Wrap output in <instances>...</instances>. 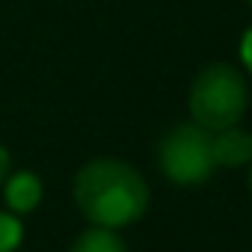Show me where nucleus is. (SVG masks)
Returning a JSON list of instances; mask_svg holds the SVG:
<instances>
[{
  "label": "nucleus",
  "mask_w": 252,
  "mask_h": 252,
  "mask_svg": "<svg viewBox=\"0 0 252 252\" xmlns=\"http://www.w3.org/2000/svg\"><path fill=\"white\" fill-rule=\"evenodd\" d=\"M74 202L80 214L101 228H122L137 222L149 208V187L143 175L125 160H89L74 178Z\"/></svg>",
  "instance_id": "1"
},
{
  "label": "nucleus",
  "mask_w": 252,
  "mask_h": 252,
  "mask_svg": "<svg viewBox=\"0 0 252 252\" xmlns=\"http://www.w3.org/2000/svg\"><path fill=\"white\" fill-rule=\"evenodd\" d=\"M246 110V83L225 63L208 65L190 89V116L208 131H222L240 122Z\"/></svg>",
  "instance_id": "2"
},
{
  "label": "nucleus",
  "mask_w": 252,
  "mask_h": 252,
  "mask_svg": "<svg viewBox=\"0 0 252 252\" xmlns=\"http://www.w3.org/2000/svg\"><path fill=\"white\" fill-rule=\"evenodd\" d=\"M160 169L175 184H202L217 169L214 137L202 125H178L160 143Z\"/></svg>",
  "instance_id": "3"
},
{
  "label": "nucleus",
  "mask_w": 252,
  "mask_h": 252,
  "mask_svg": "<svg viewBox=\"0 0 252 252\" xmlns=\"http://www.w3.org/2000/svg\"><path fill=\"white\" fill-rule=\"evenodd\" d=\"M214 160L217 166H240L252 160V134L240 131L237 125L222 128L214 137Z\"/></svg>",
  "instance_id": "4"
},
{
  "label": "nucleus",
  "mask_w": 252,
  "mask_h": 252,
  "mask_svg": "<svg viewBox=\"0 0 252 252\" xmlns=\"http://www.w3.org/2000/svg\"><path fill=\"white\" fill-rule=\"evenodd\" d=\"M6 205L15 214H27L42 202V181L33 172H15L6 175Z\"/></svg>",
  "instance_id": "5"
},
{
  "label": "nucleus",
  "mask_w": 252,
  "mask_h": 252,
  "mask_svg": "<svg viewBox=\"0 0 252 252\" xmlns=\"http://www.w3.org/2000/svg\"><path fill=\"white\" fill-rule=\"evenodd\" d=\"M68 252H128V246L122 243V237L113 231V228H101V225H92L89 231H83Z\"/></svg>",
  "instance_id": "6"
},
{
  "label": "nucleus",
  "mask_w": 252,
  "mask_h": 252,
  "mask_svg": "<svg viewBox=\"0 0 252 252\" xmlns=\"http://www.w3.org/2000/svg\"><path fill=\"white\" fill-rule=\"evenodd\" d=\"M24 240V225L12 214H0V252H15Z\"/></svg>",
  "instance_id": "7"
},
{
  "label": "nucleus",
  "mask_w": 252,
  "mask_h": 252,
  "mask_svg": "<svg viewBox=\"0 0 252 252\" xmlns=\"http://www.w3.org/2000/svg\"><path fill=\"white\" fill-rule=\"evenodd\" d=\"M6 175H9V152L0 146V184L6 181Z\"/></svg>",
  "instance_id": "8"
},
{
  "label": "nucleus",
  "mask_w": 252,
  "mask_h": 252,
  "mask_svg": "<svg viewBox=\"0 0 252 252\" xmlns=\"http://www.w3.org/2000/svg\"><path fill=\"white\" fill-rule=\"evenodd\" d=\"M249 190H252V169H249Z\"/></svg>",
  "instance_id": "9"
},
{
  "label": "nucleus",
  "mask_w": 252,
  "mask_h": 252,
  "mask_svg": "<svg viewBox=\"0 0 252 252\" xmlns=\"http://www.w3.org/2000/svg\"><path fill=\"white\" fill-rule=\"evenodd\" d=\"M249 6H252V0H249Z\"/></svg>",
  "instance_id": "10"
}]
</instances>
